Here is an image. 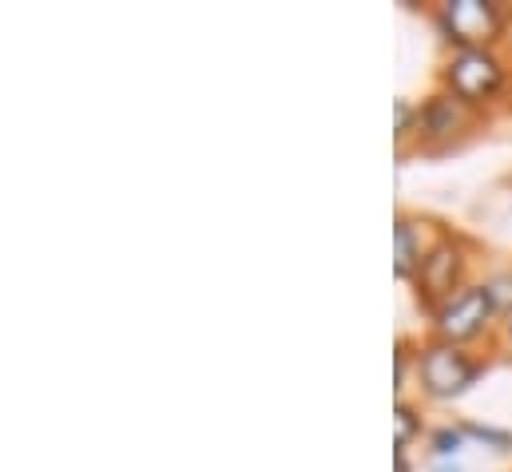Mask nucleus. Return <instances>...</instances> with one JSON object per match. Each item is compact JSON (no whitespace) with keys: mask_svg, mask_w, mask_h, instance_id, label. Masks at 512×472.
<instances>
[{"mask_svg":"<svg viewBox=\"0 0 512 472\" xmlns=\"http://www.w3.org/2000/svg\"><path fill=\"white\" fill-rule=\"evenodd\" d=\"M469 433H473V437H481V441H493V445H501V449H509V445H512L509 433H497V429H481V425H469Z\"/></svg>","mask_w":512,"mask_h":472,"instance_id":"obj_10","label":"nucleus"},{"mask_svg":"<svg viewBox=\"0 0 512 472\" xmlns=\"http://www.w3.org/2000/svg\"><path fill=\"white\" fill-rule=\"evenodd\" d=\"M425 127L437 131V135H445V131L457 127V112H453V100H449V96H437V100L425 108Z\"/></svg>","mask_w":512,"mask_h":472,"instance_id":"obj_7","label":"nucleus"},{"mask_svg":"<svg viewBox=\"0 0 512 472\" xmlns=\"http://www.w3.org/2000/svg\"><path fill=\"white\" fill-rule=\"evenodd\" d=\"M509 342H512V314H509Z\"/></svg>","mask_w":512,"mask_h":472,"instance_id":"obj_11","label":"nucleus"},{"mask_svg":"<svg viewBox=\"0 0 512 472\" xmlns=\"http://www.w3.org/2000/svg\"><path fill=\"white\" fill-rule=\"evenodd\" d=\"M445 80H449L457 100L477 104V100H485V96H493L501 88V60L493 52H485V48H461L449 60Z\"/></svg>","mask_w":512,"mask_h":472,"instance_id":"obj_3","label":"nucleus"},{"mask_svg":"<svg viewBox=\"0 0 512 472\" xmlns=\"http://www.w3.org/2000/svg\"><path fill=\"white\" fill-rule=\"evenodd\" d=\"M493 310H497V302H493L489 286H461L449 302L437 306V334H441V342L453 346V342L477 338L489 326Z\"/></svg>","mask_w":512,"mask_h":472,"instance_id":"obj_1","label":"nucleus"},{"mask_svg":"<svg viewBox=\"0 0 512 472\" xmlns=\"http://www.w3.org/2000/svg\"><path fill=\"white\" fill-rule=\"evenodd\" d=\"M441 24H445L449 40H457L461 48H485V44L497 36L501 16L493 12V4H481V0H453V4H445Z\"/></svg>","mask_w":512,"mask_h":472,"instance_id":"obj_5","label":"nucleus"},{"mask_svg":"<svg viewBox=\"0 0 512 472\" xmlns=\"http://www.w3.org/2000/svg\"><path fill=\"white\" fill-rule=\"evenodd\" d=\"M457 278H461V246L457 242H449V238H441L425 258H421V266H417V294L429 302V306H441V302H449L457 290Z\"/></svg>","mask_w":512,"mask_h":472,"instance_id":"obj_4","label":"nucleus"},{"mask_svg":"<svg viewBox=\"0 0 512 472\" xmlns=\"http://www.w3.org/2000/svg\"><path fill=\"white\" fill-rule=\"evenodd\" d=\"M417 369H421V385H425L429 397H457L477 377V361L469 354H461L457 346H449V342L425 346Z\"/></svg>","mask_w":512,"mask_h":472,"instance_id":"obj_2","label":"nucleus"},{"mask_svg":"<svg viewBox=\"0 0 512 472\" xmlns=\"http://www.w3.org/2000/svg\"><path fill=\"white\" fill-rule=\"evenodd\" d=\"M413 429H417V421H413V413L401 405V409H397V449H405V445H409Z\"/></svg>","mask_w":512,"mask_h":472,"instance_id":"obj_8","label":"nucleus"},{"mask_svg":"<svg viewBox=\"0 0 512 472\" xmlns=\"http://www.w3.org/2000/svg\"><path fill=\"white\" fill-rule=\"evenodd\" d=\"M397 254H393V266H397V274L405 278V274H413V266H421V254H417V238H413V227L405 223V219H397Z\"/></svg>","mask_w":512,"mask_h":472,"instance_id":"obj_6","label":"nucleus"},{"mask_svg":"<svg viewBox=\"0 0 512 472\" xmlns=\"http://www.w3.org/2000/svg\"><path fill=\"white\" fill-rule=\"evenodd\" d=\"M433 445H437L441 457H453V453L461 449V433H457V429H441V433L433 437Z\"/></svg>","mask_w":512,"mask_h":472,"instance_id":"obj_9","label":"nucleus"}]
</instances>
